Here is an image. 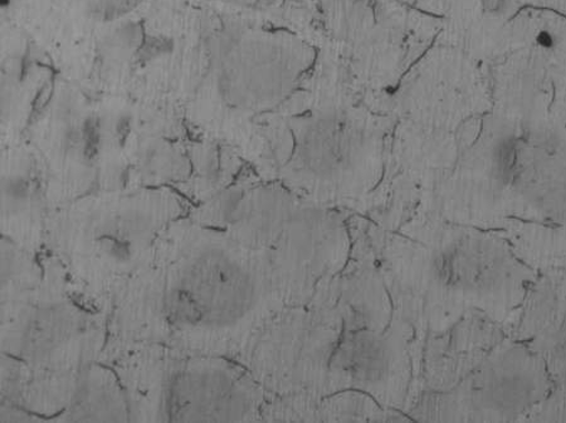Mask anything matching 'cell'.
<instances>
[{
  "instance_id": "1",
  "label": "cell",
  "mask_w": 566,
  "mask_h": 423,
  "mask_svg": "<svg viewBox=\"0 0 566 423\" xmlns=\"http://www.w3.org/2000/svg\"><path fill=\"white\" fill-rule=\"evenodd\" d=\"M421 260L419 278L432 332L471 309L506 328L537 275L505 237L478 230H438Z\"/></svg>"
},
{
  "instance_id": "2",
  "label": "cell",
  "mask_w": 566,
  "mask_h": 423,
  "mask_svg": "<svg viewBox=\"0 0 566 423\" xmlns=\"http://www.w3.org/2000/svg\"><path fill=\"white\" fill-rule=\"evenodd\" d=\"M553 390L541 358L507 337L453 389L432 395L427 419L522 422Z\"/></svg>"
},
{
  "instance_id": "3",
  "label": "cell",
  "mask_w": 566,
  "mask_h": 423,
  "mask_svg": "<svg viewBox=\"0 0 566 423\" xmlns=\"http://www.w3.org/2000/svg\"><path fill=\"white\" fill-rule=\"evenodd\" d=\"M506 332L541 358L554 389L566 392V268L537 273Z\"/></svg>"
},
{
  "instance_id": "4",
  "label": "cell",
  "mask_w": 566,
  "mask_h": 423,
  "mask_svg": "<svg viewBox=\"0 0 566 423\" xmlns=\"http://www.w3.org/2000/svg\"><path fill=\"white\" fill-rule=\"evenodd\" d=\"M428 357V383L436 392L454 388L509 337L505 326L478 309L436 332Z\"/></svg>"
},
{
  "instance_id": "5",
  "label": "cell",
  "mask_w": 566,
  "mask_h": 423,
  "mask_svg": "<svg viewBox=\"0 0 566 423\" xmlns=\"http://www.w3.org/2000/svg\"><path fill=\"white\" fill-rule=\"evenodd\" d=\"M522 422H566V392L554 389Z\"/></svg>"
}]
</instances>
